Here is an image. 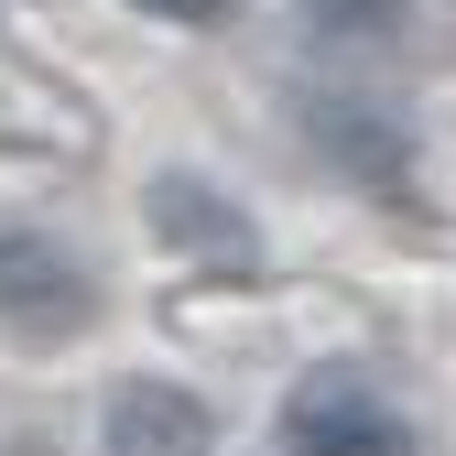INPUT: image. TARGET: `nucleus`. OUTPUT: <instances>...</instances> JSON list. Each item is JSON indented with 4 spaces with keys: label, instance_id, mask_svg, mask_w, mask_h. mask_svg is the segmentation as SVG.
<instances>
[{
    "label": "nucleus",
    "instance_id": "7ed1b4c3",
    "mask_svg": "<svg viewBox=\"0 0 456 456\" xmlns=\"http://www.w3.org/2000/svg\"><path fill=\"white\" fill-rule=\"evenodd\" d=\"M0 294H12L22 315H66V294H77V272L54 261V250H33V240H0Z\"/></svg>",
    "mask_w": 456,
    "mask_h": 456
},
{
    "label": "nucleus",
    "instance_id": "f257e3e1",
    "mask_svg": "<svg viewBox=\"0 0 456 456\" xmlns=\"http://www.w3.org/2000/svg\"><path fill=\"white\" fill-rule=\"evenodd\" d=\"M294 456H413V445H403V424L380 403H359V391H305L294 403Z\"/></svg>",
    "mask_w": 456,
    "mask_h": 456
},
{
    "label": "nucleus",
    "instance_id": "20e7f679",
    "mask_svg": "<svg viewBox=\"0 0 456 456\" xmlns=\"http://www.w3.org/2000/svg\"><path fill=\"white\" fill-rule=\"evenodd\" d=\"M142 12H175V22H217V0H142Z\"/></svg>",
    "mask_w": 456,
    "mask_h": 456
},
{
    "label": "nucleus",
    "instance_id": "f03ea898",
    "mask_svg": "<svg viewBox=\"0 0 456 456\" xmlns=\"http://www.w3.org/2000/svg\"><path fill=\"white\" fill-rule=\"evenodd\" d=\"M120 456H207V413L185 391H120V424H109Z\"/></svg>",
    "mask_w": 456,
    "mask_h": 456
}]
</instances>
